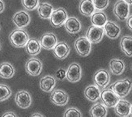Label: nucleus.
I'll return each instance as SVG.
<instances>
[{"instance_id": "obj_1", "label": "nucleus", "mask_w": 132, "mask_h": 117, "mask_svg": "<svg viewBox=\"0 0 132 117\" xmlns=\"http://www.w3.org/2000/svg\"><path fill=\"white\" fill-rule=\"evenodd\" d=\"M10 41L16 48H21L26 45L28 41V35L23 29H16L10 34Z\"/></svg>"}, {"instance_id": "obj_2", "label": "nucleus", "mask_w": 132, "mask_h": 117, "mask_svg": "<svg viewBox=\"0 0 132 117\" xmlns=\"http://www.w3.org/2000/svg\"><path fill=\"white\" fill-rule=\"evenodd\" d=\"M132 86V83L130 79H123L116 82L115 83H113L111 86L110 89L116 94L119 98H122L127 96Z\"/></svg>"}, {"instance_id": "obj_3", "label": "nucleus", "mask_w": 132, "mask_h": 117, "mask_svg": "<svg viewBox=\"0 0 132 117\" xmlns=\"http://www.w3.org/2000/svg\"><path fill=\"white\" fill-rule=\"evenodd\" d=\"M75 49L80 56L86 57L91 52V42L88 38L79 37L75 42Z\"/></svg>"}, {"instance_id": "obj_4", "label": "nucleus", "mask_w": 132, "mask_h": 117, "mask_svg": "<svg viewBox=\"0 0 132 117\" xmlns=\"http://www.w3.org/2000/svg\"><path fill=\"white\" fill-rule=\"evenodd\" d=\"M101 98L106 107H113L117 104L120 98L111 89H105L101 93Z\"/></svg>"}, {"instance_id": "obj_5", "label": "nucleus", "mask_w": 132, "mask_h": 117, "mask_svg": "<svg viewBox=\"0 0 132 117\" xmlns=\"http://www.w3.org/2000/svg\"><path fill=\"white\" fill-rule=\"evenodd\" d=\"M67 19V13L64 8L60 7L53 11L50 15V23L54 27H60Z\"/></svg>"}, {"instance_id": "obj_6", "label": "nucleus", "mask_w": 132, "mask_h": 117, "mask_svg": "<svg viewBox=\"0 0 132 117\" xmlns=\"http://www.w3.org/2000/svg\"><path fill=\"white\" fill-rule=\"evenodd\" d=\"M113 13L119 20H126L129 15V4L126 3L124 0H120L114 5Z\"/></svg>"}, {"instance_id": "obj_7", "label": "nucleus", "mask_w": 132, "mask_h": 117, "mask_svg": "<svg viewBox=\"0 0 132 117\" xmlns=\"http://www.w3.org/2000/svg\"><path fill=\"white\" fill-rule=\"evenodd\" d=\"M51 102L58 106H64L68 102V95L67 94L62 90L56 89L54 90L50 95Z\"/></svg>"}, {"instance_id": "obj_8", "label": "nucleus", "mask_w": 132, "mask_h": 117, "mask_svg": "<svg viewBox=\"0 0 132 117\" xmlns=\"http://www.w3.org/2000/svg\"><path fill=\"white\" fill-rule=\"evenodd\" d=\"M103 35H104L103 28L94 25L88 28L87 32V38L91 43H98L101 40Z\"/></svg>"}, {"instance_id": "obj_9", "label": "nucleus", "mask_w": 132, "mask_h": 117, "mask_svg": "<svg viewBox=\"0 0 132 117\" xmlns=\"http://www.w3.org/2000/svg\"><path fill=\"white\" fill-rule=\"evenodd\" d=\"M66 78L71 83H76L80 80L81 78V68H80L79 64L72 63L69 66L66 74Z\"/></svg>"}, {"instance_id": "obj_10", "label": "nucleus", "mask_w": 132, "mask_h": 117, "mask_svg": "<svg viewBox=\"0 0 132 117\" xmlns=\"http://www.w3.org/2000/svg\"><path fill=\"white\" fill-rule=\"evenodd\" d=\"M27 72L32 76H38L42 72V61L37 58H31L26 63Z\"/></svg>"}, {"instance_id": "obj_11", "label": "nucleus", "mask_w": 132, "mask_h": 117, "mask_svg": "<svg viewBox=\"0 0 132 117\" xmlns=\"http://www.w3.org/2000/svg\"><path fill=\"white\" fill-rule=\"evenodd\" d=\"M93 80L95 84L99 88L103 89L110 83V74H109L106 70L100 69L94 74Z\"/></svg>"}, {"instance_id": "obj_12", "label": "nucleus", "mask_w": 132, "mask_h": 117, "mask_svg": "<svg viewBox=\"0 0 132 117\" xmlns=\"http://www.w3.org/2000/svg\"><path fill=\"white\" fill-rule=\"evenodd\" d=\"M15 103L21 108H28L32 103L30 94L26 91H20L15 95Z\"/></svg>"}, {"instance_id": "obj_13", "label": "nucleus", "mask_w": 132, "mask_h": 117, "mask_svg": "<svg viewBox=\"0 0 132 117\" xmlns=\"http://www.w3.org/2000/svg\"><path fill=\"white\" fill-rule=\"evenodd\" d=\"M12 21L19 28H22L28 25V23H30V16L25 11H21L15 14Z\"/></svg>"}, {"instance_id": "obj_14", "label": "nucleus", "mask_w": 132, "mask_h": 117, "mask_svg": "<svg viewBox=\"0 0 132 117\" xmlns=\"http://www.w3.org/2000/svg\"><path fill=\"white\" fill-rule=\"evenodd\" d=\"M40 44L45 49H52L57 44V37L54 33L46 32L40 39Z\"/></svg>"}, {"instance_id": "obj_15", "label": "nucleus", "mask_w": 132, "mask_h": 117, "mask_svg": "<svg viewBox=\"0 0 132 117\" xmlns=\"http://www.w3.org/2000/svg\"><path fill=\"white\" fill-rule=\"evenodd\" d=\"M53 52L54 56L59 58V59H64L66 58L69 52H70V48L67 43L60 42L59 44H56V45L53 48Z\"/></svg>"}, {"instance_id": "obj_16", "label": "nucleus", "mask_w": 132, "mask_h": 117, "mask_svg": "<svg viewBox=\"0 0 132 117\" xmlns=\"http://www.w3.org/2000/svg\"><path fill=\"white\" fill-rule=\"evenodd\" d=\"M65 28L69 33L76 34L78 33L81 29V24L79 20L75 17H70L65 21Z\"/></svg>"}, {"instance_id": "obj_17", "label": "nucleus", "mask_w": 132, "mask_h": 117, "mask_svg": "<svg viewBox=\"0 0 132 117\" xmlns=\"http://www.w3.org/2000/svg\"><path fill=\"white\" fill-rule=\"evenodd\" d=\"M115 112L120 116H127L130 114V107L131 104L125 100H118L115 105Z\"/></svg>"}, {"instance_id": "obj_18", "label": "nucleus", "mask_w": 132, "mask_h": 117, "mask_svg": "<svg viewBox=\"0 0 132 117\" xmlns=\"http://www.w3.org/2000/svg\"><path fill=\"white\" fill-rule=\"evenodd\" d=\"M55 86V79L52 76H45L40 81V88L45 92L52 91Z\"/></svg>"}, {"instance_id": "obj_19", "label": "nucleus", "mask_w": 132, "mask_h": 117, "mask_svg": "<svg viewBox=\"0 0 132 117\" xmlns=\"http://www.w3.org/2000/svg\"><path fill=\"white\" fill-rule=\"evenodd\" d=\"M79 11L86 16H91L93 15L95 11L93 0H82L79 4Z\"/></svg>"}, {"instance_id": "obj_20", "label": "nucleus", "mask_w": 132, "mask_h": 117, "mask_svg": "<svg viewBox=\"0 0 132 117\" xmlns=\"http://www.w3.org/2000/svg\"><path fill=\"white\" fill-rule=\"evenodd\" d=\"M104 30L105 31L107 37L111 39H116L121 32L120 28L112 22H106L104 25Z\"/></svg>"}, {"instance_id": "obj_21", "label": "nucleus", "mask_w": 132, "mask_h": 117, "mask_svg": "<svg viewBox=\"0 0 132 117\" xmlns=\"http://www.w3.org/2000/svg\"><path fill=\"white\" fill-rule=\"evenodd\" d=\"M41 44L37 39H30L26 44V51L28 54L35 56L41 52Z\"/></svg>"}, {"instance_id": "obj_22", "label": "nucleus", "mask_w": 132, "mask_h": 117, "mask_svg": "<svg viewBox=\"0 0 132 117\" xmlns=\"http://www.w3.org/2000/svg\"><path fill=\"white\" fill-rule=\"evenodd\" d=\"M84 95L88 100L95 102L101 96V91L99 88L95 86H89L84 91Z\"/></svg>"}, {"instance_id": "obj_23", "label": "nucleus", "mask_w": 132, "mask_h": 117, "mask_svg": "<svg viewBox=\"0 0 132 117\" xmlns=\"http://www.w3.org/2000/svg\"><path fill=\"white\" fill-rule=\"evenodd\" d=\"M110 68L113 74L119 75L121 74L125 69L124 62L120 59H112L110 62Z\"/></svg>"}, {"instance_id": "obj_24", "label": "nucleus", "mask_w": 132, "mask_h": 117, "mask_svg": "<svg viewBox=\"0 0 132 117\" xmlns=\"http://www.w3.org/2000/svg\"><path fill=\"white\" fill-rule=\"evenodd\" d=\"M14 68L10 63L4 62L0 65V77L3 78H11L14 74Z\"/></svg>"}, {"instance_id": "obj_25", "label": "nucleus", "mask_w": 132, "mask_h": 117, "mask_svg": "<svg viewBox=\"0 0 132 117\" xmlns=\"http://www.w3.org/2000/svg\"><path fill=\"white\" fill-rule=\"evenodd\" d=\"M53 12V7L49 3H43L39 5L38 7V13L41 18L42 19H50V15Z\"/></svg>"}, {"instance_id": "obj_26", "label": "nucleus", "mask_w": 132, "mask_h": 117, "mask_svg": "<svg viewBox=\"0 0 132 117\" xmlns=\"http://www.w3.org/2000/svg\"><path fill=\"white\" fill-rule=\"evenodd\" d=\"M91 20L93 25L98 27H103L107 22V17L105 13L101 12V11H97V12L93 13L92 15Z\"/></svg>"}, {"instance_id": "obj_27", "label": "nucleus", "mask_w": 132, "mask_h": 117, "mask_svg": "<svg viewBox=\"0 0 132 117\" xmlns=\"http://www.w3.org/2000/svg\"><path fill=\"white\" fill-rule=\"evenodd\" d=\"M121 47L122 51L129 57L132 56V37H124L121 40Z\"/></svg>"}, {"instance_id": "obj_28", "label": "nucleus", "mask_w": 132, "mask_h": 117, "mask_svg": "<svg viewBox=\"0 0 132 117\" xmlns=\"http://www.w3.org/2000/svg\"><path fill=\"white\" fill-rule=\"evenodd\" d=\"M106 114L107 111L105 107L100 103L95 104L90 110V115L94 117H104Z\"/></svg>"}, {"instance_id": "obj_29", "label": "nucleus", "mask_w": 132, "mask_h": 117, "mask_svg": "<svg viewBox=\"0 0 132 117\" xmlns=\"http://www.w3.org/2000/svg\"><path fill=\"white\" fill-rule=\"evenodd\" d=\"M11 95V91L7 85L0 84V102L7 99Z\"/></svg>"}, {"instance_id": "obj_30", "label": "nucleus", "mask_w": 132, "mask_h": 117, "mask_svg": "<svg viewBox=\"0 0 132 117\" xmlns=\"http://www.w3.org/2000/svg\"><path fill=\"white\" fill-rule=\"evenodd\" d=\"M23 6L28 10H34L39 5V0H22Z\"/></svg>"}, {"instance_id": "obj_31", "label": "nucleus", "mask_w": 132, "mask_h": 117, "mask_svg": "<svg viewBox=\"0 0 132 117\" xmlns=\"http://www.w3.org/2000/svg\"><path fill=\"white\" fill-rule=\"evenodd\" d=\"M95 9L96 10H104L107 7L109 4V0H93Z\"/></svg>"}, {"instance_id": "obj_32", "label": "nucleus", "mask_w": 132, "mask_h": 117, "mask_svg": "<svg viewBox=\"0 0 132 117\" xmlns=\"http://www.w3.org/2000/svg\"><path fill=\"white\" fill-rule=\"evenodd\" d=\"M64 116H67V117H70V116H78V117H80L82 116L81 113H80L79 111L76 108H69L66 111V112L64 114Z\"/></svg>"}, {"instance_id": "obj_33", "label": "nucleus", "mask_w": 132, "mask_h": 117, "mask_svg": "<svg viewBox=\"0 0 132 117\" xmlns=\"http://www.w3.org/2000/svg\"><path fill=\"white\" fill-rule=\"evenodd\" d=\"M57 76H58V78L59 79H60V80H62L64 78H65V76H66V74H65V72H64V70L63 69H59V71H58V73H57Z\"/></svg>"}, {"instance_id": "obj_34", "label": "nucleus", "mask_w": 132, "mask_h": 117, "mask_svg": "<svg viewBox=\"0 0 132 117\" xmlns=\"http://www.w3.org/2000/svg\"><path fill=\"white\" fill-rule=\"evenodd\" d=\"M127 26L128 28L130 29V30L132 31V15L128 17V19H127Z\"/></svg>"}, {"instance_id": "obj_35", "label": "nucleus", "mask_w": 132, "mask_h": 117, "mask_svg": "<svg viewBox=\"0 0 132 117\" xmlns=\"http://www.w3.org/2000/svg\"><path fill=\"white\" fill-rule=\"evenodd\" d=\"M16 115L13 112H7V113H5L3 117H15Z\"/></svg>"}, {"instance_id": "obj_36", "label": "nucleus", "mask_w": 132, "mask_h": 117, "mask_svg": "<svg viewBox=\"0 0 132 117\" xmlns=\"http://www.w3.org/2000/svg\"><path fill=\"white\" fill-rule=\"evenodd\" d=\"M4 10V3L2 0H0V13L3 12Z\"/></svg>"}, {"instance_id": "obj_37", "label": "nucleus", "mask_w": 132, "mask_h": 117, "mask_svg": "<svg viewBox=\"0 0 132 117\" xmlns=\"http://www.w3.org/2000/svg\"><path fill=\"white\" fill-rule=\"evenodd\" d=\"M32 116L33 117H42L43 115H40V114H34V115H32Z\"/></svg>"}, {"instance_id": "obj_38", "label": "nucleus", "mask_w": 132, "mask_h": 117, "mask_svg": "<svg viewBox=\"0 0 132 117\" xmlns=\"http://www.w3.org/2000/svg\"><path fill=\"white\" fill-rule=\"evenodd\" d=\"M124 1L128 4H132V0H124Z\"/></svg>"}, {"instance_id": "obj_39", "label": "nucleus", "mask_w": 132, "mask_h": 117, "mask_svg": "<svg viewBox=\"0 0 132 117\" xmlns=\"http://www.w3.org/2000/svg\"><path fill=\"white\" fill-rule=\"evenodd\" d=\"M130 114L132 115V105H131V107H130Z\"/></svg>"}]
</instances>
